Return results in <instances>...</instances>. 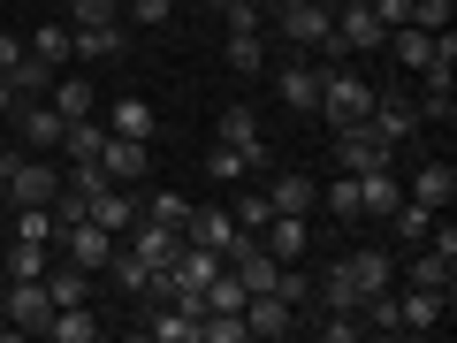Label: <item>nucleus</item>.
<instances>
[{
    "label": "nucleus",
    "mask_w": 457,
    "mask_h": 343,
    "mask_svg": "<svg viewBox=\"0 0 457 343\" xmlns=\"http://www.w3.org/2000/svg\"><path fill=\"white\" fill-rule=\"evenodd\" d=\"M0 191H8V206H54L62 176H54L38 153H8V161H0Z\"/></svg>",
    "instance_id": "1"
},
{
    "label": "nucleus",
    "mask_w": 457,
    "mask_h": 343,
    "mask_svg": "<svg viewBox=\"0 0 457 343\" xmlns=\"http://www.w3.org/2000/svg\"><path fill=\"white\" fill-rule=\"evenodd\" d=\"M282 16V38L305 54H320L328 62V38H336V0H297V8H275Z\"/></svg>",
    "instance_id": "2"
},
{
    "label": "nucleus",
    "mask_w": 457,
    "mask_h": 343,
    "mask_svg": "<svg viewBox=\"0 0 457 343\" xmlns=\"http://www.w3.org/2000/svg\"><path fill=\"white\" fill-rule=\"evenodd\" d=\"M381 38H389V23H381L374 8H343V0H336V38H328V62H351V54H381Z\"/></svg>",
    "instance_id": "3"
},
{
    "label": "nucleus",
    "mask_w": 457,
    "mask_h": 343,
    "mask_svg": "<svg viewBox=\"0 0 457 343\" xmlns=\"http://www.w3.org/2000/svg\"><path fill=\"white\" fill-rule=\"evenodd\" d=\"M8 130L23 138V153H54L69 138V114L54 107V99H16V114H8Z\"/></svg>",
    "instance_id": "4"
},
{
    "label": "nucleus",
    "mask_w": 457,
    "mask_h": 343,
    "mask_svg": "<svg viewBox=\"0 0 457 343\" xmlns=\"http://www.w3.org/2000/svg\"><path fill=\"white\" fill-rule=\"evenodd\" d=\"M366 122H374L389 146H411V138H420V107H411V92H404V84H389V77L374 84V107H366Z\"/></svg>",
    "instance_id": "5"
},
{
    "label": "nucleus",
    "mask_w": 457,
    "mask_h": 343,
    "mask_svg": "<svg viewBox=\"0 0 457 343\" xmlns=\"http://www.w3.org/2000/svg\"><path fill=\"white\" fill-rule=\"evenodd\" d=\"M336 168H343V176H366V168H396V146L374 130V122H351V130H336Z\"/></svg>",
    "instance_id": "6"
},
{
    "label": "nucleus",
    "mask_w": 457,
    "mask_h": 343,
    "mask_svg": "<svg viewBox=\"0 0 457 343\" xmlns=\"http://www.w3.org/2000/svg\"><path fill=\"white\" fill-rule=\"evenodd\" d=\"M0 321L16 328V336H46V321H54L46 282H8V297H0Z\"/></svg>",
    "instance_id": "7"
},
{
    "label": "nucleus",
    "mask_w": 457,
    "mask_h": 343,
    "mask_svg": "<svg viewBox=\"0 0 457 343\" xmlns=\"http://www.w3.org/2000/svg\"><path fill=\"white\" fill-rule=\"evenodd\" d=\"M297 328H305V321H297V305H290L282 290H252V297H245V336H267V343H275V336H297Z\"/></svg>",
    "instance_id": "8"
},
{
    "label": "nucleus",
    "mask_w": 457,
    "mask_h": 343,
    "mask_svg": "<svg viewBox=\"0 0 457 343\" xmlns=\"http://www.w3.org/2000/svg\"><path fill=\"white\" fill-rule=\"evenodd\" d=\"M213 138H221V146H237L252 168H267V161H275V146H267V130H260V114H252V107H221Z\"/></svg>",
    "instance_id": "9"
},
{
    "label": "nucleus",
    "mask_w": 457,
    "mask_h": 343,
    "mask_svg": "<svg viewBox=\"0 0 457 343\" xmlns=\"http://www.w3.org/2000/svg\"><path fill=\"white\" fill-rule=\"evenodd\" d=\"M114 245H122V237H107V229H99L92 213H77V222H62V252H69L77 267H92V275H99V267L114 260Z\"/></svg>",
    "instance_id": "10"
},
{
    "label": "nucleus",
    "mask_w": 457,
    "mask_h": 343,
    "mask_svg": "<svg viewBox=\"0 0 457 343\" xmlns=\"http://www.w3.org/2000/svg\"><path fill=\"white\" fill-rule=\"evenodd\" d=\"M137 336H153V343H198V313L176 305V297H145V321H137Z\"/></svg>",
    "instance_id": "11"
},
{
    "label": "nucleus",
    "mask_w": 457,
    "mask_h": 343,
    "mask_svg": "<svg viewBox=\"0 0 457 343\" xmlns=\"http://www.w3.org/2000/svg\"><path fill=\"white\" fill-rule=\"evenodd\" d=\"M99 168H107V183H145V168H153V138H114V130H107Z\"/></svg>",
    "instance_id": "12"
},
{
    "label": "nucleus",
    "mask_w": 457,
    "mask_h": 343,
    "mask_svg": "<svg viewBox=\"0 0 457 343\" xmlns=\"http://www.w3.org/2000/svg\"><path fill=\"white\" fill-rule=\"evenodd\" d=\"M442 313H450V297H442V290H420V282H411V290L396 297V336H435Z\"/></svg>",
    "instance_id": "13"
},
{
    "label": "nucleus",
    "mask_w": 457,
    "mask_h": 343,
    "mask_svg": "<svg viewBox=\"0 0 457 343\" xmlns=\"http://www.w3.org/2000/svg\"><path fill=\"white\" fill-rule=\"evenodd\" d=\"M122 252H137L145 267H176V252H183V229L145 222V213H137V222H130V245H122Z\"/></svg>",
    "instance_id": "14"
},
{
    "label": "nucleus",
    "mask_w": 457,
    "mask_h": 343,
    "mask_svg": "<svg viewBox=\"0 0 457 343\" xmlns=\"http://www.w3.org/2000/svg\"><path fill=\"white\" fill-rule=\"evenodd\" d=\"M122 23H69V62H122Z\"/></svg>",
    "instance_id": "15"
},
{
    "label": "nucleus",
    "mask_w": 457,
    "mask_h": 343,
    "mask_svg": "<svg viewBox=\"0 0 457 343\" xmlns=\"http://www.w3.org/2000/svg\"><path fill=\"white\" fill-rule=\"evenodd\" d=\"M275 99L290 114H312L320 107V62H290V69H275Z\"/></svg>",
    "instance_id": "16"
},
{
    "label": "nucleus",
    "mask_w": 457,
    "mask_h": 343,
    "mask_svg": "<svg viewBox=\"0 0 457 343\" xmlns=\"http://www.w3.org/2000/svg\"><path fill=\"white\" fill-rule=\"evenodd\" d=\"M267 206L312 222V213H320V183H312V176H275V183H267Z\"/></svg>",
    "instance_id": "17"
},
{
    "label": "nucleus",
    "mask_w": 457,
    "mask_h": 343,
    "mask_svg": "<svg viewBox=\"0 0 457 343\" xmlns=\"http://www.w3.org/2000/svg\"><path fill=\"white\" fill-rule=\"evenodd\" d=\"M404 198H420V206H435V213H442V206L457 198V168H450V161H420V176L404 183Z\"/></svg>",
    "instance_id": "18"
},
{
    "label": "nucleus",
    "mask_w": 457,
    "mask_h": 343,
    "mask_svg": "<svg viewBox=\"0 0 457 343\" xmlns=\"http://www.w3.org/2000/svg\"><path fill=\"white\" fill-rule=\"evenodd\" d=\"M84 213H92V222L107 229V237H130V222H137V198H130V183H107V191H99Z\"/></svg>",
    "instance_id": "19"
},
{
    "label": "nucleus",
    "mask_w": 457,
    "mask_h": 343,
    "mask_svg": "<svg viewBox=\"0 0 457 343\" xmlns=\"http://www.w3.org/2000/svg\"><path fill=\"white\" fill-rule=\"evenodd\" d=\"M420 77H427V92L411 99L420 122H442V130H450V122H457V84H450V69H420Z\"/></svg>",
    "instance_id": "20"
},
{
    "label": "nucleus",
    "mask_w": 457,
    "mask_h": 343,
    "mask_svg": "<svg viewBox=\"0 0 457 343\" xmlns=\"http://www.w3.org/2000/svg\"><path fill=\"white\" fill-rule=\"evenodd\" d=\"M260 245L275 252V260H305V252H312V222H297V213H275V222L260 229Z\"/></svg>",
    "instance_id": "21"
},
{
    "label": "nucleus",
    "mask_w": 457,
    "mask_h": 343,
    "mask_svg": "<svg viewBox=\"0 0 457 343\" xmlns=\"http://www.w3.org/2000/svg\"><path fill=\"white\" fill-rule=\"evenodd\" d=\"M38 282H46L54 305H92V267H77V260H54Z\"/></svg>",
    "instance_id": "22"
},
{
    "label": "nucleus",
    "mask_w": 457,
    "mask_h": 343,
    "mask_svg": "<svg viewBox=\"0 0 457 343\" xmlns=\"http://www.w3.org/2000/svg\"><path fill=\"white\" fill-rule=\"evenodd\" d=\"M396 198H404V183H396V168H366L359 176V213H374V222H389Z\"/></svg>",
    "instance_id": "23"
},
{
    "label": "nucleus",
    "mask_w": 457,
    "mask_h": 343,
    "mask_svg": "<svg viewBox=\"0 0 457 343\" xmlns=\"http://www.w3.org/2000/svg\"><path fill=\"white\" fill-rule=\"evenodd\" d=\"M8 237H23V245H62V213L54 206H8Z\"/></svg>",
    "instance_id": "24"
},
{
    "label": "nucleus",
    "mask_w": 457,
    "mask_h": 343,
    "mask_svg": "<svg viewBox=\"0 0 457 343\" xmlns=\"http://www.w3.org/2000/svg\"><path fill=\"white\" fill-rule=\"evenodd\" d=\"M228 229H237V213H228V206H191V213H183V245H213V252H221Z\"/></svg>",
    "instance_id": "25"
},
{
    "label": "nucleus",
    "mask_w": 457,
    "mask_h": 343,
    "mask_svg": "<svg viewBox=\"0 0 457 343\" xmlns=\"http://www.w3.org/2000/svg\"><path fill=\"white\" fill-rule=\"evenodd\" d=\"M343 267H351L359 297H374V290H396V260H389V252H343Z\"/></svg>",
    "instance_id": "26"
},
{
    "label": "nucleus",
    "mask_w": 457,
    "mask_h": 343,
    "mask_svg": "<svg viewBox=\"0 0 457 343\" xmlns=\"http://www.w3.org/2000/svg\"><path fill=\"white\" fill-rule=\"evenodd\" d=\"M54 107L69 114V122H84V114H99V92H92V77H54Z\"/></svg>",
    "instance_id": "27"
},
{
    "label": "nucleus",
    "mask_w": 457,
    "mask_h": 343,
    "mask_svg": "<svg viewBox=\"0 0 457 343\" xmlns=\"http://www.w3.org/2000/svg\"><path fill=\"white\" fill-rule=\"evenodd\" d=\"M46 336H54V343H92V336H99V313H92V305H54Z\"/></svg>",
    "instance_id": "28"
},
{
    "label": "nucleus",
    "mask_w": 457,
    "mask_h": 343,
    "mask_svg": "<svg viewBox=\"0 0 457 343\" xmlns=\"http://www.w3.org/2000/svg\"><path fill=\"white\" fill-rule=\"evenodd\" d=\"M99 122H107L114 138H153V107H145L137 92H130V99H114V107L99 114Z\"/></svg>",
    "instance_id": "29"
},
{
    "label": "nucleus",
    "mask_w": 457,
    "mask_h": 343,
    "mask_svg": "<svg viewBox=\"0 0 457 343\" xmlns=\"http://www.w3.org/2000/svg\"><path fill=\"white\" fill-rule=\"evenodd\" d=\"M23 54L46 62V69H69V23H38V31L23 38Z\"/></svg>",
    "instance_id": "30"
},
{
    "label": "nucleus",
    "mask_w": 457,
    "mask_h": 343,
    "mask_svg": "<svg viewBox=\"0 0 457 343\" xmlns=\"http://www.w3.org/2000/svg\"><path fill=\"white\" fill-rule=\"evenodd\" d=\"M46 267H54V245H23V237H16V245H8V267H0V275H8V282H38Z\"/></svg>",
    "instance_id": "31"
},
{
    "label": "nucleus",
    "mask_w": 457,
    "mask_h": 343,
    "mask_svg": "<svg viewBox=\"0 0 457 343\" xmlns=\"http://www.w3.org/2000/svg\"><path fill=\"white\" fill-rule=\"evenodd\" d=\"M389 229H396V245H427V229H435V206H420V198H396Z\"/></svg>",
    "instance_id": "32"
},
{
    "label": "nucleus",
    "mask_w": 457,
    "mask_h": 343,
    "mask_svg": "<svg viewBox=\"0 0 457 343\" xmlns=\"http://www.w3.org/2000/svg\"><path fill=\"white\" fill-rule=\"evenodd\" d=\"M107 275H114V290H122V297H145V290H153V267L137 260V252H122V245H114Z\"/></svg>",
    "instance_id": "33"
},
{
    "label": "nucleus",
    "mask_w": 457,
    "mask_h": 343,
    "mask_svg": "<svg viewBox=\"0 0 457 343\" xmlns=\"http://www.w3.org/2000/svg\"><path fill=\"white\" fill-rule=\"evenodd\" d=\"M228 69H237V77H267V46H260V31H228Z\"/></svg>",
    "instance_id": "34"
},
{
    "label": "nucleus",
    "mask_w": 457,
    "mask_h": 343,
    "mask_svg": "<svg viewBox=\"0 0 457 343\" xmlns=\"http://www.w3.org/2000/svg\"><path fill=\"white\" fill-rule=\"evenodd\" d=\"M99 146H107V122H99V114L69 122V138H62V153H69V161H99Z\"/></svg>",
    "instance_id": "35"
},
{
    "label": "nucleus",
    "mask_w": 457,
    "mask_h": 343,
    "mask_svg": "<svg viewBox=\"0 0 457 343\" xmlns=\"http://www.w3.org/2000/svg\"><path fill=\"white\" fill-rule=\"evenodd\" d=\"M320 206L336 213V222H359V176H343V168H336V176L320 183Z\"/></svg>",
    "instance_id": "36"
},
{
    "label": "nucleus",
    "mask_w": 457,
    "mask_h": 343,
    "mask_svg": "<svg viewBox=\"0 0 457 343\" xmlns=\"http://www.w3.org/2000/svg\"><path fill=\"white\" fill-rule=\"evenodd\" d=\"M54 77H62V69H46V62H31V54H23V62L8 69V84H16V99H46V92H54Z\"/></svg>",
    "instance_id": "37"
},
{
    "label": "nucleus",
    "mask_w": 457,
    "mask_h": 343,
    "mask_svg": "<svg viewBox=\"0 0 457 343\" xmlns=\"http://www.w3.org/2000/svg\"><path fill=\"white\" fill-rule=\"evenodd\" d=\"M206 176H213V183H245L252 161H245L237 146H221V138H213V146H206Z\"/></svg>",
    "instance_id": "38"
},
{
    "label": "nucleus",
    "mask_w": 457,
    "mask_h": 343,
    "mask_svg": "<svg viewBox=\"0 0 457 343\" xmlns=\"http://www.w3.org/2000/svg\"><path fill=\"white\" fill-rule=\"evenodd\" d=\"M168 16H176V0H122V23H137V31H161Z\"/></svg>",
    "instance_id": "39"
},
{
    "label": "nucleus",
    "mask_w": 457,
    "mask_h": 343,
    "mask_svg": "<svg viewBox=\"0 0 457 343\" xmlns=\"http://www.w3.org/2000/svg\"><path fill=\"white\" fill-rule=\"evenodd\" d=\"M183 213H191V198H183V191H153V198H145V222H168V229H183Z\"/></svg>",
    "instance_id": "40"
},
{
    "label": "nucleus",
    "mask_w": 457,
    "mask_h": 343,
    "mask_svg": "<svg viewBox=\"0 0 457 343\" xmlns=\"http://www.w3.org/2000/svg\"><path fill=\"white\" fill-rule=\"evenodd\" d=\"M450 16H457V0H411L404 8V23H420V31H442Z\"/></svg>",
    "instance_id": "41"
},
{
    "label": "nucleus",
    "mask_w": 457,
    "mask_h": 343,
    "mask_svg": "<svg viewBox=\"0 0 457 343\" xmlns=\"http://www.w3.org/2000/svg\"><path fill=\"white\" fill-rule=\"evenodd\" d=\"M77 23H122V0H69Z\"/></svg>",
    "instance_id": "42"
},
{
    "label": "nucleus",
    "mask_w": 457,
    "mask_h": 343,
    "mask_svg": "<svg viewBox=\"0 0 457 343\" xmlns=\"http://www.w3.org/2000/svg\"><path fill=\"white\" fill-rule=\"evenodd\" d=\"M267 222H275V206H267V191L237 198V229H267Z\"/></svg>",
    "instance_id": "43"
},
{
    "label": "nucleus",
    "mask_w": 457,
    "mask_h": 343,
    "mask_svg": "<svg viewBox=\"0 0 457 343\" xmlns=\"http://www.w3.org/2000/svg\"><path fill=\"white\" fill-rule=\"evenodd\" d=\"M23 62V46H16V31H0V77H8V69Z\"/></svg>",
    "instance_id": "44"
},
{
    "label": "nucleus",
    "mask_w": 457,
    "mask_h": 343,
    "mask_svg": "<svg viewBox=\"0 0 457 343\" xmlns=\"http://www.w3.org/2000/svg\"><path fill=\"white\" fill-rule=\"evenodd\" d=\"M8 114H16V84L0 77V122H8Z\"/></svg>",
    "instance_id": "45"
},
{
    "label": "nucleus",
    "mask_w": 457,
    "mask_h": 343,
    "mask_svg": "<svg viewBox=\"0 0 457 343\" xmlns=\"http://www.w3.org/2000/svg\"><path fill=\"white\" fill-rule=\"evenodd\" d=\"M198 8H206V16H228V8H237V0H198Z\"/></svg>",
    "instance_id": "46"
},
{
    "label": "nucleus",
    "mask_w": 457,
    "mask_h": 343,
    "mask_svg": "<svg viewBox=\"0 0 457 343\" xmlns=\"http://www.w3.org/2000/svg\"><path fill=\"white\" fill-rule=\"evenodd\" d=\"M245 8H260V16H275V0H245Z\"/></svg>",
    "instance_id": "47"
},
{
    "label": "nucleus",
    "mask_w": 457,
    "mask_h": 343,
    "mask_svg": "<svg viewBox=\"0 0 457 343\" xmlns=\"http://www.w3.org/2000/svg\"><path fill=\"white\" fill-rule=\"evenodd\" d=\"M0 229H8V191H0Z\"/></svg>",
    "instance_id": "48"
},
{
    "label": "nucleus",
    "mask_w": 457,
    "mask_h": 343,
    "mask_svg": "<svg viewBox=\"0 0 457 343\" xmlns=\"http://www.w3.org/2000/svg\"><path fill=\"white\" fill-rule=\"evenodd\" d=\"M0 297H8V275H0Z\"/></svg>",
    "instance_id": "49"
},
{
    "label": "nucleus",
    "mask_w": 457,
    "mask_h": 343,
    "mask_svg": "<svg viewBox=\"0 0 457 343\" xmlns=\"http://www.w3.org/2000/svg\"><path fill=\"white\" fill-rule=\"evenodd\" d=\"M275 8H297V0H275Z\"/></svg>",
    "instance_id": "50"
}]
</instances>
